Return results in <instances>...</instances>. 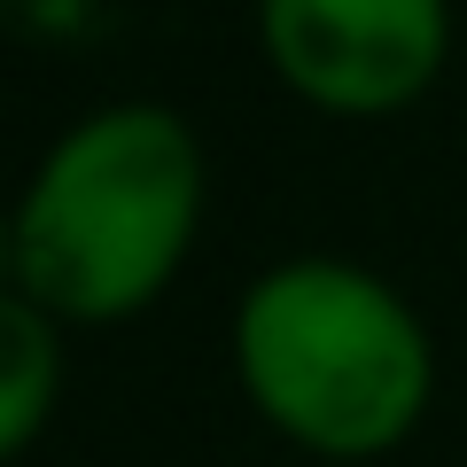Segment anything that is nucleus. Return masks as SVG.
Listing matches in <instances>:
<instances>
[{
    "label": "nucleus",
    "mask_w": 467,
    "mask_h": 467,
    "mask_svg": "<svg viewBox=\"0 0 467 467\" xmlns=\"http://www.w3.org/2000/svg\"><path fill=\"white\" fill-rule=\"evenodd\" d=\"M211 164L180 109L109 101L47 140L16 211V288L63 327H117L180 281Z\"/></svg>",
    "instance_id": "1"
},
{
    "label": "nucleus",
    "mask_w": 467,
    "mask_h": 467,
    "mask_svg": "<svg viewBox=\"0 0 467 467\" xmlns=\"http://www.w3.org/2000/svg\"><path fill=\"white\" fill-rule=\"evenodd\" d=\"M234 374L281 444L382 460L436 398V343L405 288L350 257H281L234 304Z\"/></svg>",
    "instance_id": "2"
},
{
    "label": "nucleus",
    "mask_w": 467,
    "mask_h": 467,
    "mask_svg": "<svg viewBox=\"0 0 467 467\" xmlns=\"http://www.w3.org/2000/svg\"><path fill=\"white\" fill-rule=\"evenodd\" d=\"M273 78L327 117H398L451 55V0H257Z\"/></svg>",
    "instance_id": "3"
},
{
    "label": "nucleus",
    "mask_w": 467,
    "mask_h": 467,
    "mask_svg": "<svg viewBox=\"0 0 467 467\" xmlns=\"http://www.w3.org/2000/svg\"><path fill=\"white\" fill-rule=\"evenodd\" d=\"M63 398V319L24 288H0V467L39 444Z\"/></svg>",
    "instance_id": "4"
},
{
    "label": "nucleus",
    "mask_w": 467,
    "mask_h": 467,
    "mask_svg": "<svg viewBox=\"0 0 467 467\" xmlns=\"http://www.w3.org/2000/svg\"><path fill=\"white\" fill-rule=\"evenodd\" d=\"M0 288H16V211H0Z\"/></svg>",
    "instance_id": "5"
}]
</instances>
